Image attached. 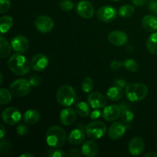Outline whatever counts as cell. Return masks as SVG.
Listing matches in <instances>:
<instances>
[{
  "instance_id": "cell-1",
  "label": "cell",
  "mask_w": 157,
  "mask_h": 157,
  "mask_svg": "<svg viewBox=\"0 0 157 157\" xmlns=\"http://www.w3.org/2000/svg\"><path fill=\"white\" fill-rule=\"evenodd\" d=\"M8 66L11 71L17 75H25L30 71L31 64L21 53H15L9 58Z\"/></svg>"
},
{
  "instance_id": "cell-2",
  "label": "cell",
  "mask_w": 157,
  "mask_h": 157,
  "mask_svg": "<svg viewBox=\"0 0 157 157\" xmlns=\"http://www.w3.org/2000/svg\"><path fill=\"white\" fill-rule=\"evenodd\" d=\"M66 139L65 131L59 126H52L46 132V143L52 148L58 149L63 147Z\"/></svg>"
},
{
  "instance_id": "cell-3",
  "label": "cell",
  "mask_w": 157,
  "mask_h": 157,
  "mask_svg": "<svg viewBox=\"0 0 157 157\" xmlns=\"http://www.w3.org/2000/svg\"><path fill=\"white\" fill-rule=\"evenodd\" d=\"M148 94V87L144 84L132 83L128 84L125 89L126 98L131 102L142 101Z\"/></svg>"
},
{
  "instance_id": "cell-4",
  "label": "cell",
  "mask_w": 157,
  "mask_h": 157,
  "mask_svg": "<svg viewBox=\"0 0 157 157\" xmlns=\"http://www.w3.org/2000/svg\"><path fill=\"white\" fill-rule=\"evenodd\" d=\"M57 100L59 104L64 107H70L76 101V92L70 85H63L57 91Z\"/></svg>"
},
{
  "instance_id": "cell-5",
  "label": "cell",
  "mask_w": 157,
  "mask_h": 157,
  "mask_svg": "<svg viewBox=\"0 0 157 157\" xmlns=\"http://www.w3.org/2000/svg\"><path fill=\"white\" fill-rule=\"evenodd\" d=\"M106 131H107V127L102 121H92L86 127L87 136L93 140L101 139L105 135Z\"/></svg>"
},
{
  "instance_id": "cell-6",
  "label": "cell",
  "mask_w": 157,
  "mask_h": 157,
  "mask_svg": "<svg viewBox=\"0 0 157 157\" xmlns=\"http://www.w3.org/2000/svg\"><path fill=\"white\" fill-rule=\"evenodd\" d=\"M31 87L29 81L26 79H18L11 84L9 90L13 95L16 97H25L29 94L31 91Z\"/></svg>"
},
{
  "instance_id": "cell-7",
  "label": "cell",
  "mask_w": 157,
  "mask_h": 157,
  "mask_svg": "<svg viewBox=\"0 0 157 157\" xmlns=\"http://www.w3.org/2000/svg\"><path fill=\"white\" fill-rule=\"evenodd\" d=\"M2 118L5 124L8 125H15L20 121L21 114L18 109L11 107L3 110L2 113Z\"/></svg>"
},
{
  "instance_id": "cell-8",
  "label": "cell",
  "mask_w": 157,
  "mask_h": 157,
  "mask_svg": "<svg viewBox=\"0 0 157 157\" xmlns=\"http://www.w3.org/2000/svg\"><path fill=\"white\" fill-rule=\"evenodd\" d=\"M97 16L103 22H111L117 18V10L113 6H102L98 10Z\"/></svg>"
},
{
  "instance_id": "cell-9",
  "label": "cell",
  "mask_w": 157,
  "mask_h": 157,
  "mask_svg": "<svg viewBox=\"0 0 157 157\" xmlns=\"http://www.w3.org/2000/svg\"><path fill=\"white\" fill-rule=\"evenodd\" d=\"M54 21L47 15H40L35 19V26L38 31L42 33H48L53 30Z\"/></svg>"
},
{
  "instance_id": "cell-10",
  "label": "cell",
  "mask_w": 157,
  "mask_h": 157,
  "mask_svg": "<svg viewBox=\"0 0 157 157\" xmlns=\"http://www.w3.org/2000/svg\"><path fill=\"white\" fill-rule=\"evenodd\" d=\"M77 13L84 18H90L94 16V9L91 2L87 0L80 1L76 6Z\"/></svg>"
},
{
  "instance_id": "cell-11",
  "label": "cell",
  "mask_w": 157,
  "mask_h": 157,
  "mask_svg": "<svg viewBox=\"0 0 157 157\" xmlns=\"http://www.w3.org/2000/svg\"><path fill=\"white\" fill-rule=\"evenodd\" d=\"M127 125L122 122H114L108 130V136L112 140H119L125 134Z\"/></svg>"
},
{
  "instance_id": "cell-12",
  "label": "cell",
  "mask_w": 157,
  "mask_h": 157,
  "mask_svg": "<svg viewBox=\"0 0 157 157\" xmlns=\"http://www.w3.org/2000/svg\"><path fill=\"white\" fill-rule=\"evenodd\" d=\"M108 41L115 46H124L128 42V35L123 31H113L108 35Z\"/></svg>"
},
{
  "instance_id": "cell-13",
  "label": "cell",
  "mask_w": 157,
  "mask_h": 157,
  "mask_svg": "<svg viewBox=\"0 0 157 157\" xmlns=\"http://www.w3.org/2000/svg\"><path fill=\"white\" fill-rule=\"evenodd\" d=\"M11 45L15 52L24 53L29 49V43L26 37H25L24 35H18L12 39Z\"/></svg>"
},
{
  "instance_id": "cell-14",
  "label": "cell",
  "mask_w": 157,
  "mask_h": 157,
  "mask_svg": "<svg viewBox=\"0 0 157 157\" xmlns=\"http://www.w3.org/2000/svg\"><path fill=\"white\" fill-rule=\"evenodd\" d=\"M89 105L94 109H101L107 105L106 98L99 92H92L87 97Z\"/></svg>"
},
{
  "instance_id": "cell-15",
  "label": "cell",
  "mask_w": 157,
  "mask_h": 157,
  "mask_svg": "<svg viewBox=\"0 0 157 157\" xmlns=\"http://www.w3.org/2000/svg\"><path fill=\"white\" fill-rule=\"evenodd\" d=\"M122 109L121 106L111 104L104 108L103 111V117L107 121H114L121 117Z\"/></svg>"
},
{
  "instance_id": "cell-16",
  "label": "cell",
  "mask_w": 157,
  "mask_h": 157,
  "mask_svg": "<svg viewBox=\"0 0 157 157\" xmlns=\"http://www.w3.org/2000/svg\"><path fill=\"white\" fill-rule=\"evenodd\" d=\"M145 150V144L143 139L140 136H135L130 141L128 145V150L133 156H139L144 153Z\"/></svg>"
},
{
  "instance_id": "cell-17",
  "label": "cell",
  "mask_w": 157,
  "mask_h": 157,
  "mask_svg": "<svg viewBox=\"0 0 157 157\" xmlns=\"http://www.w3.org/2000/svg\"><path fill=\"white\" fill-rule=\"evenodd\" d=\"M48 65V59L42 54L35 55L31 61V67L35 71H42Z\"/></svg>"
},
{
  "instance_id": "cell-18",
  "label": "cell",
  "mask_w": 157,
  "mask_h": 157,
  "mask_svg": "<svg viewBox=\"0 0 157 157\" xmlns=\"http://www.w3.org/2000/svg\"><path fill=\"white\" fill-rule=\"evenodd\" d=\"M76 120V113L74 109L67 107L60 112V122L64 126H70Z\"/></svg>"
},
{
  "instance_id": "cell-19",
  "label": "cell",
  "mask_w": 157,
  "mask_h": 157,
  "mask_svg": "<svg viewBox=\"0 0 157 157\" xmlns=\"http://www.w3.org/2000/svg\"><path fill=\"white\" fill-rule=\"evenodd\" d=\"M85 138V133H84V130L81 127H78L69 133L67 136V141L69 144L71 145H79L84 140Z\"/></svg>"
},
{
  "instance_id": "cell-20",
  "label": "cell",
  "mask_w": 157,
  "mask_h": 157,
  "mask_svg": "<svg viewBox=\"0 0 157 157\" xmlns=\"http://www.w3.org/2000/svg\"><path fill=\"white\" fill-rule=\"evenodd\" d=\"M81 152L83 155L87 157H94L99 153V147L96 142L91 140H87L83 144L81 147Z\"/></svg>"
},
{
  "instance_id": "cell-21",
  "label": "cell",
  "mask_w": 157,
  "mask_h": 157,
  "mask_svg": "<svg viewBox=\"0 0 157 157\" xmlns=\"http://www.w3.org/2000/svg\"><path fill=\"white\" fill-rule=\"evenodd\" d=\"M143 27L149 32H154L157 31V16L153 15H146L142 20Z\"/></svg>"
},
{
  "instance_id": "cell-22",
  "label": "cell",
  "mask_w": 157,
  "mask_h": 157,
  "mask_svg": "<svg viewBox=\"0 0 157 157\" xmlns=\"http://www.w3.org/2000/svg\"><path fill=\"white\" fill-rule=\"evenodd\" d=\"M123 95H124L123 87H119V86L116 85L113 86V87H110L107 90V97L110 101H119V100H121L122 98Z\"/></svg>"
},
{
  "instance_id": "cell-23",
  "label": "cell",
  "mask_w": 157,
  "mask_h": 157,
  "mask_svg": "<svg viewBox=\"0 0 157 157\" xmlns=\"http://www.w3.org/2000/svg\"><path fill=\"white\" fill-rule=\"evenodd\" d=\"M41 115L36 110H28L24 114V121L26 124L33 125L39 121Z\"/></svg>"
},
{
  "instance_id": "cell-24",
  "label": "cell",
  "mask_w": 157,
  "mask_h": 157,
  "mask_svg": "<svg viewBox=\"0 0 157 157\" xmlns=\"http://www.w3.org/2000/svg\"><path fill=\"white\" fill-rule=\"evenodd\" d=\"M12 45L2 35L0 37V58H4L9 56L12 51Z\"/></svg>"
},
{
  "instance_id": "cell-25",
  "label": "cell",
  "mask_w": 157,
  "mask_h": 157,
  "mask_svg": "<svg viewBox=\"0 0 157 157\" xmlns=\"http://www.w3.org/2000/svg\"><path fill=\"white\" fill-rule=\"evenodd\" d=\"M0 29L2 34L7 33L13 25V18L9 15H5L0 18Z\"/></svg>"
},
{
  "instance_id": "cell-26",
  "label": "cell",
  "mask_w": 157,
  "mask_h": 157,
  "mask_svg": "<svg viewBox=\"0 0 157 157\" xmlns=\"http://www.w3.org/2000/svg\"><path fill=\"white\" fill-rule=\"evenodd\" d=\"M75 111L80 117H86L90 113V107L84 101H80L75 104Z\"/></svg>"
},
{
  "instance_id": "cell-27",
  "label": "cell",
  "mask_w": 157,
  "mask_h": 157,
  "mask_svg": "<svg viewBox=\"0 0 157 157\" xmlns=\"http://www.w3.org/2000/svg\"><path fill=\"white\" fill-rule=\"evenodd\" d=\"M147 50L153 55H157V32L152 34L147 41Z\"/></svg>"
},
{
  "instance_id": "cell-28",
  "label": "cell",
  "mask_w": 157,
  "mask_h": 157,
  "mask_svg": "<svg viewBox=\"0 0 157 157\" xmlns=\"http://www.w3.org/2000/svg\"><path fill=\"white\" fill-rule=\"evenodd\" d=\"M121 109H122V112H121V118L124 121V124H130L133 121V118H134V115L133 113L127 107L125 104H121Z\"/></svg>"
},
{
  "instance_id": "cell-29",
  "label": "cell",
  "mask_w": 157,
  "mask_h": 157,
  "mask_svg": "<svg viewBox=\"0 0 157 157\" xmlns=\"http://www.w3.org/2000/svg\"><path fill=\"white\" fill-rule=\"evenodd\" d=\"M118 13L123 18H130L134 13V8L130 5H124L119 9Z\"/></svg>"
},
{
  "instance_id": "cell-30",
  "label": "cell",
  "mask_w": 157,
  "mask_h": 157,
  "mask_svg": "<svg viewBox=\"0 0 157 157\" xmlns=\"http://www.w3.org/2000/svg\"><path fill=\"white\" fill-rule=\"evenodd\" d=\"M124 66L130 72H136L139 70V64L133 58H127L124 61Z\"/></svg>"
},
{
  "instance_id": "cell-31",
  "label": "cell",
  "mask_w": 157,
  "mask_h": 157,
  "mask_svg": "<svg viewBox=\"0 0 157 157\" xmlns=\"http://www.w3.org/2000/svg\"><path fill=\"white\" fill-rule=\"evenodd\" d=\"M12 100V92L6 88L0 89V104L2 105L9 104Z\"/></svg>"
},
{
  "instance_id": "cell-32",
  "label": "cell",
  "mask_w": 157,
  "mask_h": 157,
  "mask_svg": "<svg viewBox=\"0 0 157 157\" xmlns=\"http://www.w3.org/2000/svg\"><path fill=\"white\" fill-rule=\"evenodd\" d=\"M81 88L84 93H90L94 88V81L90 77L85 78L81 83Z\"/></svg>"
},
{
  "instance_id": "cell-33",
  "label": "cell",
  "mask_w": 157,
  "mask_h": 157,
  "mask_svg": "<svg viewBox=\"0 0 157 157\" xmlns=\"http://www.w3.org/2000/svg\"><path fill=\"white\" fill-rule=\"evenodd\" d=\"M59 7L64 12H70L74 8V3L71 0H61L59 2Z\"/></svg>"
},
{
  "instance_id": "cell-34",
  "label": "cell",
  "mask_w": 157,
  "mask_h": 157,
  "mask_svg": "<svg viewBox=\"0 0 157 157\" xmlns=\"http://www.w3.org/2000/svg\"><path fill=\"white\" fill-rule=\"evenodd\" d=\"M57 148L48 150L46 152V156L49 157H64L66 156V153L64 151L60 150H56Z\"/></svg>"
},
{
  "instance_id": "cell-35",
  "label": "cell",
  "mask_w": 157,
  "mask_h": 157,
  "mask_svg": "<svg viewBox=\"0 0 157 157\" xmlns=\"http://www.w3.org/2000/svg\"><path fill=\"white\" fill-rule=\"evenodd\" d=\"M11 6L10 0H0V13L4 14L9 10Z\"/></svg>"
},
{
  "instance_id": "cell-36",
  "label": "cell",
  "mask_w": 157,
  "mask_h": 157,
  "mask_svg": "<svg viewBox=\"0 0 157 157\" xmlns=\"http://www.w3.org/2000/svg\"><path fill=\"white\" fill-rule=\"evenodd\" d=\"M11 144L8 140H1V144H0V151L2 153H6L10 150Z\"/></svg>"
},
{
  "instance_id": "cell-37",
  "label": "cell",
  "mask_w": 157,
  "mask_h": 157,
  "mask_svg": "<svg viewBox=\"0 0 157 157\" xmlns=\"http://www.w3.org/2000/svg\"><path fill=\"white\" fill-rule=\"evenodd\" d=\"M16 132L20 136H26L29 133V129L24 124H20L18 127H17Z\"/></svg>"
},
{
  "instance_id": "cell-38",
  "label": "cell",
  "mask_w": 157,
  "mask_h": 157,
  "mask_svg": "<svg viewBox=\"0 0 157 157\" xmlns=\"http://www.w3.org/2000/svg\"><path fill=\"white\" fill-rule=\"evenodd\" d=\"M123 65H124V63L118 61V60H114V61H113L110 63V67L113 71H117L121 69L123 67Z\"/></svg>"
},
{
  "instance_id": "cell-39",
  "label": "cell",
  "mask_w": 157,
  "mask_h": 157,
  "mask_svg": "<svg viewBox=\"0 0 157 157\" xmlns=\"http://www.w3.org/2000/svg\"><path fill=\"white\" fill-rule=\"evenodd\" d=\"M29 82H30L32 87H36L39 86L40 84H41V78L38 76H32L29 79Z\"/></svg>"
},
{
  "instance_id": "cell-40",
  "label": "cell",
  "mask_w": 157,
  "mask_h": 157,
  "mask_svg": "<svg viewBox=\"0 0 157 157\" xmlns=\"http://www.w3.org/2000/svg\"><path fill=\"white\" fill-rule=\"evenodd\" d=\"M113 83H114L115 85L119 86L121 87H126L127 86V82L125 79L124 78H115L113 80Z\"/></svg>"
},
{
  "instance_id": "cell-41",
  "label": "cell",
  "mask_w": 157,
  "mask_h": 157,
  "mask_svg": "<svg viewBox=\"0 0 157 157\" xmlns=\"http://www.w3.org/2000/svg\"><path fill=\"white\" fill-rule=\"evenodd\" d=\"M101 116V111L100 109H94V110L90 113V117L92 120H97Z\"/></svg>"
},
{
  "instance_id": "cell-42",
  "label": "cell",
  "mask_w": 157,
  "mask_h": 157,
  "mask_svg": "<svg viewBox=\"0 0 157 157\" xmlns=\"http://www.w3.org/2000/svg\"><path fill=\"white\" fill-rule=\"evenodd\" d=\"M82 152L78 150V149H71L68 153V156L71 157H80L82 156Z\"/></svg>"
},
{
  "instance_id": "cell-43",
  "label": "cell",
  "mask_w": 157,
  "mask_h": 157,
  "mask_svg": "<svg viewBox=\"0 0 157 157\" xmlns=\"http://www.w3.org/2000/svg\"><path fill=\"white\" fill-rule=\"evenodd\" d=\"M149 9L152 13L157 15V2L151 1L149 4Z\"/></svg>"
},
{
  "instance_id": "cell-44",
  "label": "cell",
  "mask_w": 157,
  "mask_h": 157,
  "mask_svg": "<svg viewBox=\"0 0 157 157\" xmlns=\"http://www.w3.org/2000/svg\"><path fill=\"white\" fill-rule=\"evenodd\" d=\"M147 0H132V2L133 5H135L137 7H140V6H144Z\"/></svg>"
},
{
  "instance_id": "cell-45",
  "label": "cell",
  "mask_w": 157,
  "mask_h": 157,
  "mask_svg": "<svg viewBox=\"0 0 157 157\" xmlns=\"http://www.w3.org/2000/svg\"><path fill=\"white\" fill-rule=\"evenodd\" d=\"M0 130H1V131H0V138H1V140H2L4 138V136L6 135V129H5L4 126L0 125Z\"/></svg>"
},
{
  "instance_id": "cell-46",
  "label": "cell",
  "mask_w": 157,
  "mask_h": 157,
  "mask_svg": "<svg viewBox=\"0 0 157 157\" xmlns=\"http://www.w3.org/2000/svg\"><path fill=\"white\" fill-rule=\"evenodd\" d=\"M157 157V153H146L145 155H144V157Z\"/></svg>"
},
{
  "instance_id": "cell-47",
  "label": "cell",
  "mask_w": 157,
  "mask_h": 157,
  "mask_svg": "<svg viewBox=\"0 0 157 157\" xmlns=\"http://www.w3.org/2000/svg\"><path fill=\"white\" fill-rule=\"evenodd\" d=\"M19 157H34V155L30 153H25L23 154L20 155Z\"/></svg>"
},
{
  "instance_id": "cell-48",
  "label": "cell",
  "mask_w": 157,
  "mask_h": 157,
  "mask_svg": "<svg viewBox=\"0 0 157 157\" xmlns=\"http://www.w3.org/2000/svg\"><path fill=\"white\" fill-rule=\"evenodd\" d=\"M2 79H3V78H2V74H1V84H2Z\"/></svg>"
},
{
  "instance_id": "cell-49",
  "label": "cell",
  "mask_w": 157,
  "mask_h": 157,
  "mask_svg": "<svg viewBox=\"0 0 157 157\" xmlns=\"http://www.w3.org/2000/svg\"><path fill=\"white\" fill-rule=\"evenodd\" d=\"M111 1H113V2H118V1H120V0H111Z\"/></svg>"
},
{
  "instance_id": "cell-50",
  "label": "cell",
  "mask_w": 157,
  "mask_h": 157,
  "mask_svg": "<svg viewBox=\"0 0 157 157\" xmlns=\"http://www.w3.org/2000/svg\"><path fill=\"white\" fill-rule=\"evenodd\" d=\"M156 147H157V143H156Z\"/></svg>"
}]
</instances>
